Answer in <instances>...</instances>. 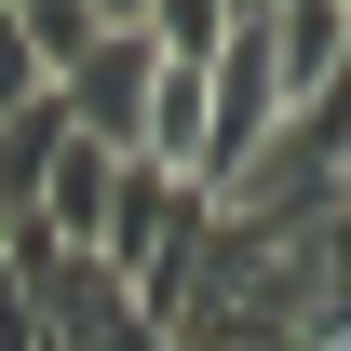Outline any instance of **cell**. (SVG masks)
Masks as SVG:
<instances>
[{
	"label": "cell",
	"instance_id": "6da1fadb",
	"mask_svg": "<svg viewBox=\"0 0 351 351\" xmlns=\"http://www.w3.org/2000/svg\"><path fill=\"white\" fill-rule=\"evenodd\" d=\"M149 68H162V54H149V27H108V41L82 54V68H68V82H54V108H68V135H82V149H108V162H135V122H149Z\"/></svg>",
	"mask_w": 351,
	"mask_h": 351
},
{
	"label": "cell",
	"instance_id": "7a4b0ae2",
	"mask_svg": "<svg viewBox=\"0 0 351 351\" xmlns=\"http://www.w3.org/2000/svg\"><path fill=\"white\" fill-rule=\"evenodd\" d=\"M108 189H122V162L82 149V135L41 162V243H54V257H95V243H108Z\"/></svg>",
	"mask_w": 351,
	"mask_h": 351
},
{
	"label": "cell",
	"instance_id": "3957f363",
	"mask_svg": "<svg viewBox=\"0 0 351 351\" xmlns=\"http://www.w3.org/2000/svg\"><path fill=\"white\" fill-rule=\"evenodd\" d=\"M14 27H27V54H41V82H68V68L122 27V0H14Z\"/></svg>",
	"mask_w": 351,
	"mask_h": 351
},
{
	"label": "cell",
	"instance_id": "277c9868",
	"mask_svg": "<svg viewBox=\"0 0 351 351\" xmlns=\"http://www.w3.org/2000/svg\"><path fill=\"white\" fill-rule=\"evenodd\" d=\"M41 54H27V27H14V0H0V122H14V108H41Z\"/></svg>",
	"mask_w": 351,
	"mask_h": 351
},
{
	"label": "cell",
	"instance_id": "5b68a950",
	"mask_svg": "<svg viewBox=\"0 0 351 351\" xmlns=\"http://www.w3.org/2000/svg\"><path fill=\"white\" fill-rule=\"evenodd\" d=\"M0 351H54V338H41V284H27L14 257H0Z\"/></svg>",
	"mask_w": 351,
	"mask_h": 351
}]
</instances>
